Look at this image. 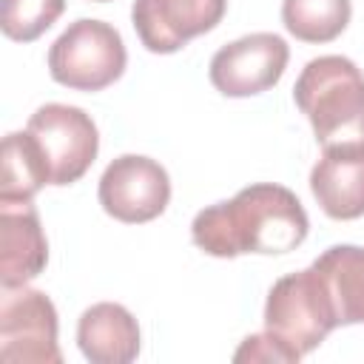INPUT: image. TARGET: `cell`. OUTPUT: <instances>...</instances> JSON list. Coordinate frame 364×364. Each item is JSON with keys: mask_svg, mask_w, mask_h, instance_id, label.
<instances>
[{"mask_svg": "<svg viewBox=\"0 0 364 364\" xmlns=\"http://www.w3.org/2000/svg\"><path fill=\"white\" fill-rule=\"evenodd\" d=\"M307 210L290 188L256 182L233 199L199 210L191 225V239L216 259H236L242 253L279 256L296 250L307 239Z\"/></svg>", "mask_w": 364, "mask_h": 364, "instance_id": "cell-1", "label": "cell"}, {"mask_svg": "<svg viewBox=\"0 0 364 364\" xmlns=\"http://www.w3.org/2000/svg\"><path fill=\"white\" fill-rule=\"evenodd\" d=\"M293 100L321 148L364 142V74L353 60L341 54L310 60L293 85Z\"/></svg>", "mask_w": 364, "mask_h": 364, "instance_id": "cell-2", "label": "cell"}, {"mask_svg": "<svg viewBox=\"0 0 364 364\" xmlns=\"http://www.w3.org/2000/svg\"><path fill=\"white\" fill-rule=\"evenodd\" d=\"M128 63L125 43L111 23L74 20L48 48V74L71 91H102L114 85Z\"/></svg>", "mask_w": 364, "mask_h": 364, "instance_id": "cell-3", "label": "cell"}, {"mask_svg": "<svg viewBox=\"0 0 364 364\" xmlns=\"http://www.w3.org/2000/svg\"><path fill=\"white\" fill-rule=\"evenodd\" d=\"M336 327L333 304L313 264L282 276L270 287L264 301V330L284 341L293 353H313Z\"/></svg>", "mask_w": 364, "mask_h": 364, "instance_id": "cell-4", "label": "cell"}, {"mask_svg": "<svg viewBox=\"0 0 364 364\" xmlns=\"http://www.w3.org/2000/svg\"><path fill=\"white\" fill-rule=\"evenodd\" d=\"M26 131L43 151L48 165L51 185H71L85 176L100 151V134L94 119L77 108L63 102H46L31 117Z\"/></svg>", "mask_w": 364, "mask_h": 364, "instance_id": "cell-5", "label": "cell"}, {"mask_svg": "<svg viewBox=\"0 0 364 364\" xmlns=\"http://www.w3.org/2000/svg\"><path fill=\"white\" fill-rule=\"evenodd\" d=\"M0 358L9 364H63L54 301L34 287H3Z\"/></svg>", "mask_w": 364, "mask_h": 364, "instance_id": "cell-6", "label": "cell"}, {"mask_svg": "<svg viewBox=\"0 0 364 364\" xmlns=\"http://www.w3.org/2000/svg\"><path fill=\"white\" fill-rule=\"evenodd\" d=\"M97 196L102 210L117 222L142 225L165 213L171 202V179L156 159L122 154L102 171Z\"/></svg>", "mask_w": 364, "mask_h": 364, "instance_id": "cell-7", "label": "cell"}, {"mask_svg": "<svg viewBox=\"0 0 364 364\" xmlns=\"http://www.w3.org/2000/svg\"><path fill=\"white\" fill-rule=\"evenodd\" d=\"M290 60L287 43L273 31H253L210 57V82L225 97H253L273 88Z\"/></svg>", "mask_w": 364, "mask_h": 364, "instance_id": "cell-8", "label": "cell"}, {"mask_svg": "<svg viewBox=\"0 0 364 364\" xmlns=\"http://www.w3.org/2000/svg\"><path fill=\"white\" fill-rule=\"evenodd\" d=\"M228 11V0H134L131 23L151 54H173L193 37L213 31Z\"/></svg>", "mask_w": 364, "mask_h": 364, "instance_id": "cell-9", "label": "cell"}, {"mask_svg": "<svg viewBox=\"0 0 364 364\" xmlns=\"http://www.w3.org/2000/svg\"><path fill=\"white\" fill-rule=\"evenodd\" d=\"M310 191L318 208L338 222L364 216V142L330 145L310 171Z\"/></svg>", "mask_w": 364, "mask_h": 364, "instance_id": "cell-10", "label": "cell"}, {"mask_svg": "<svg viewBox=\"0 0 364 364\" xmlns=\"http://www.w3.org/2000/svg\"><path fill=\"white\" fill-rule=\"evenodd\" d=\"M48 242L31 202L0 199V284L20 287L43 273Z\"/></svg>", "mask_w": 364, "mask_h": 364, "instance_id": "cell-11", "label": "cell"}, {"mask_svg": "<svg viewBox=\"0 0 364 364\" xmlns=\"http://www.w3.org/2000/svg\"><path fill=\"white\" fill-rule=\"evenodd\" d=\"M77 344L91 364H128L139 355V324L128 307L100 301L80 316Z\"/></svg>", "mask_w": 364, "mask_h": 364, "instance_id": "cell-12", "label": "cell"}, {"mask_svg": "<svg viewBox=\"0 0 364 364\" xmlns=\"http://www.w3.org/2000/svg\"><path fill=\"white\" fill-rule=\"evenodd\" d=\"M313 270L327 290L336 324H364V247L333 245L313 262Z\"/></svg>", "mask_w": 364, "mask_h": 364, "instance_id": "cell-13", "label": "cell"}, {"mask_svg": "<svg viewBox=\"0 0 364 364\" xmlns=\"http://www.w3.org/2000/svg\"><path fill=\"white\" fill-rule=\"evenodd\" d=\"M51 185L48 165L40 145L28 131H11L3 139V173H0V199L6 202H31L34 193Z\"/></svg>", "mask_w": 364, "mask_h": 364, "instance_id": "cell-14", "label": "cell"}, {"mask_svg": "<svg viewBox=\"0 0 364 364\" xmlns=\"http://www.w3.org/2000/svg\"><path fill=\"white\" fill-rule=\"evenodd\" d=\"M353 17L350 0H282V23L301 43L336 40Z\"/></svg>", "mask_w": 364, "mask_h": 364, "instance_id": "cell-15", "label": "cell"}, {"mask_svg": "<svg viewBox=\"0 0 364 364\" xmlns=\"http://www.w3.org/2000/svg\"><path fill=\"white\" fill-rule=\"evenodd\" d=\"M65 0H3L0 28L14 43H31L63 14Z\"/></svg>", "mask_w": 364, "mask_h": 364, "instance_id": "cell-16", "label": "cell"}, {"mask_svg": "<svg viewBox=\"0 0 364 364\" xmlns=\"http://www.w3.org/2000/svg\"><path fill=\"white\" fill-rule=\"evenodd\" d=\"M301 355L299 353H293L284 341H279L273 333H253V336H247L242 344H239V350L233 353V361H284V364H293V361H299Z\"/></svg>", "mask_w": 364, "mask_h": 364, "instance_id": "cell-17", "label": "cell"}, {"mask_svg": "<svg viewBox=\"0 0 364 364\" xmlns=\"http://www.w3.org/2000/svg\"><path fill=\"white\" fill-rule=\"evenodd\" d=\"M91 3H105V0H91Z\"/></svg>", "mask_w": 364, "mask_h": 364, "instance_id": "cell-18", "label": "cell"}]
</instances>
